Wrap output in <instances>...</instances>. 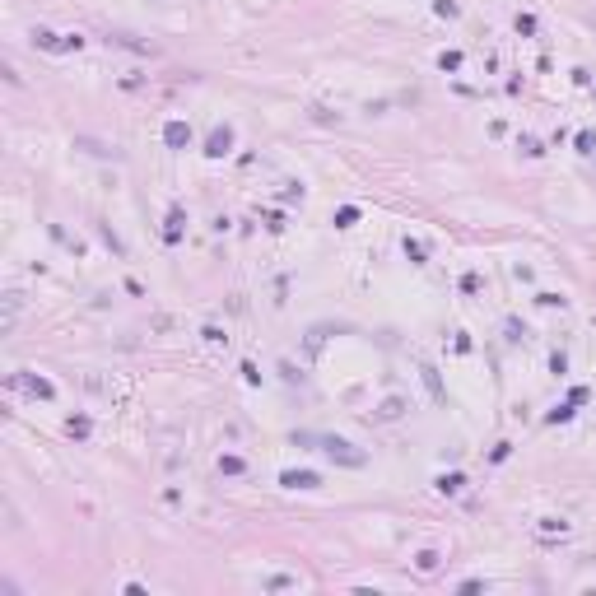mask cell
I'll use <instances>...</instances> for the list:
<instances>
[{
  "instance_id": "5",
  "label": "cell",
  "mask_w": 596,
  "mask_h": 596,
  "mask_svg": "<svg viewBox=\"0 0 596 596\" xmlns=\"http://www.w3.org/2000/svg\"><path fill=\"white\" fill-rule=\"evenodd\" d=\"M229 140H233L229 131H215V140H210V154H229Z\"/></svg>"
},
{
  "instance_id": "2",
  "label": "cell",
  "mask_w": 596,
  "mask_h": 596,
  "mask_svg": "<svg viewBox=\"0 0 596 596\" xmlns=\"http://www.w3.org/2000/svg\"><path fill=\"white\" fill-rule=\"evenodd\" d=\"M15 387H19V392H28V396H42V401L51 396V382H47V377H15Z\"/></svg>"
},
{
  "instance_id": "3",
  "label": "cell",
  "mask_w": 596,
  "mask_h": 596,
  "mask_svg": "<svg viewBox=\"0 0 596 596\" xmlns=\"http://www.w3.org/2000/svg\"><path fill=\"white\" fill-rule=\"evenodd\" d=\"M284 485L289 489H317V475L313 471H284Z\"/></svg>"
},
{
  "instance_id": "4",
  "label": "cell",
  "mask_w": 596,
  "mask_h": 596,
  "mask_svg": "<svg viewBox=\"0 0 596 596\" xmlns=\"http://www.w3.org/2000/svg\"><path fill=\"white\" fill-rule=\"evenodd\" d=\"M163 135H168V144H173V149H182V144L191 140V131L182 122H168V131H163Z\"/></svg>"
},
{
  "instance_id": "1",
  "label": "cell",
  "mask_w": 596,
  "mask_h": 596,
  "mask_svg": "<svg viewBox=\"0 0 596 596\" xmlns=\"http://www.w3.org/2000/svg\"><path fill=\"white\" fill-rule=\"evenodd\" d=\"M303 438H308V442H317V447H322L326 456H336V461H345V466H363V452H354V442H345V438H326V433H322V438H313V433H303Z\"/></svg>"
}]
</instances>
